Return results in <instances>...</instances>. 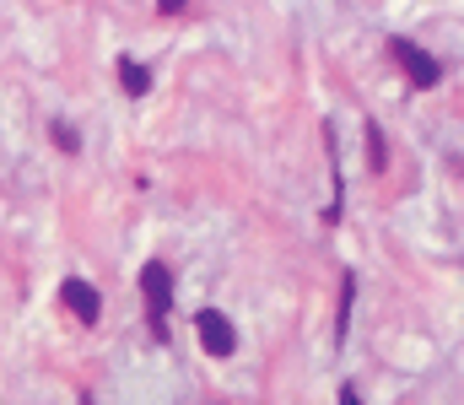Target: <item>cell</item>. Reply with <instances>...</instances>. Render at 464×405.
<instances>
[{"label": "cell", "instance_id": "cell-1", "mask_svg": "<svg viewBox=\"0 0 464 405\" xmlns=\"http://www.w3.org/2000/svg\"><path fill=\"white\" fill-rule=\"evenodd\" d=\"M140 297H146V319H151V335L168 341V313H173V270L162 260L140 270Z\"/></svg>", "mask_w": 464, "mask_h": 405}, {"label": "cell", "instance_id": "cell-2", "mask_svg": "<svg viewBox=\"0 0 464 405\" xmlns=\"http://www.w3.org/2000/svg\"><path fill=\"white\" fill-rule=\"evenodd\" d=\"M389 54H394V65L411 76V87H416V92H427V87H438V82H443V65H438L421 43H411V38H389Z\"/></svg>", "mask_w": 464, "mask_h": 405}, {"label": "cell", "instance_id": "cell-3", "mask_svg": "<svg viewBox=\"0 0 464 405\" xmlns=\"http://www.w3.org/2000/svg\"><path fill=\"white\" fill-rule=\"evenodd\" d=\"M195 335H200L206 357H232L237 352V330L227 324V313H217V308H200L195 313Z\"/></svg>", "mask_w": 464, "mask_h": 405}, {"label": "cell", "instance_id": "cell-4", "mask_svg": "<svg viewBox=\"0 0 464 405\" xmlns=\"http://www.w3.org/2000/svg\"><path fill=\"white\" fill-rule=\"evenodd\" d=\"M60 303H65L82 324H98V313H103L98 286H92V281H82V275H65V281H60Z\"/></svg>", "mask_w": 464, "mask_h": 405}, {"label": "cell", "instance_id": "cell-5", "mask_svg": "<svg viewBox=\"0 0 464 405\" xmlns=\"http://www.w3.org/2000/svg\"><path fill=\"white\" fill-rule=\"evenodd\" d=\"M114 71H119V87H124L130 98H146V92H151V71H146V65H135V60H119Z\"/></svg>", "mask_w": 464, "mask_h": 405}, {"label": "cell", "instance_id": "cell-6", "mask_svg": "<svg viewBox=\"0 0 464 405\" xmlns=\"http://www.w3.org/2000/svg\"><path fill=\"white\" fill-rule=\"evenodd\" d=\"M351 303H356V275H341V308H335V341H346V330H351Z\"/></svg>", "mask_w": 464, "mask_h": 405}, {"label": "cell", "instance_id": "cell-7", "mask_svg": "<svg viewBox=\"0 0 464 405\" xmlns=\"http://www.w3.org/2000/svg\"><path fill=\"white\" fill-rule=\"evenodd\" d=\"M367 168H372V173L389 168V146H383V130H378V125H367Z\"/></svg>", "mask_w": 464, "mask_h": 405}, {"label": "cell", "instance_id": "cell-8", "mask_svg": "<svg viewBox=\"0 0 464 405\" xmlns=\"http://www.w3.org/2000/svg\"><path fill=\"white\" fill-rule=\"evenodd\" d=\"M49 140H54L65 157H76V151H82V135H76V125H65V120H54V125H49Z\"/></svg>", "mask_w": 464, "mask_h": 405}, {"label": "cell", "instance_id": "cell-9", "mask_svg": "<svg viewBox=\"0 0 464 405\" xmlns=\"http://www.w3.org/2000/svg\"><path fill=\"white\" fill-rule=\"evenodd\" d=\"M341 405H362V395H356V384H346V390H341Z\"/></svg>", "mask_w": 464, "mask_h": 405}]
</instances>
